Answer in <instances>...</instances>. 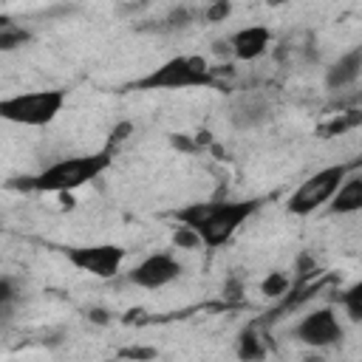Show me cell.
<instances>
[{
  "label": "cell",
  "instance_id": "obj_1",
  "mask_svg": "<svg viewBox=\"0 0 362 362\" xmlns=\"http://www.w3.org/2000/svg\"><path fill=\"white\" fill-rule=\"evenodd\" d=\"M260 201L249 198V201H198V204H187L181 209H175V221L195 229L204 240V246L218 249L226 240H232V235L243 226L246 218H252L257 212Z\"/></svg>",
  "mask_w": 362,
  "mask_h": 362
},
{
  "label": "cell",
  "instance_id": "obj_2",
  "mask_svg": "<svg viewBox=\"0 0 362 362\" xmlns=\"http://www.w3.org/2000/svg\"><path fill=\"white\" fill-rule=\"evenodd\" d=\"M113 164V150H99L90 156H74V158H59L42 173L31 175L34 192H74L88 181H96L107 167Z\"/></svg>",
  "mask_w": 362,
  "mask_h": 362
},
{
  "label": "cell",
  "instance_id": "obj_3",
  "mask_svg": "<svg viewBox=\"0 0 362 362\" xmlns=\"http://www.w3.org/2000/svg\"><path fill=\"white\" fill-rule=\"evenodd\" d=\"M130 88L136 90H184V88H212L221 90V85L209 74V62L198 54H178L153 68L150 74L139 76Z\"/></svg>",
  "mask_w": 362,
  "mask_h": 362
},
{
  "label": "cell",
  "instance_id": "obj_4",
  "mask_svg": "<svg viewBox=\"0 0 362 362\" xmlns=\"http://www.w3.org/2000/svg\"><path fill=\"white\" fill-rule=\"evenodd\" d=\"M356 164H359V161H354V164L339 161V164L322 167V170H317L314 175H308V178L286 198V212L305 218V215L317 212L322 204H331V198L339 192V187L345 184V178L351 175V170H354Z\"/></svg>",
  "mask_w": 362,
  "mask_h": 362
},
{
  "label": "cell",
  "instance_id": "obj_5",
  "mask_svg": "<svg viewBox=\"0 0 362 362\" xmlns=\"http://www.w3.org/2000/svg\"><path fill=\"white\" fill-rule=\"evenodd\" d=\"M65 107V90L48 88V90H28L17 96H6L0 102V116L14 124L25 127H42L57 119V113Z\"/></svg>",
  "mask_w": 362,
  "mask_h": 362
},
{
  "label": "cell",
  "instance_id": "obj_6",
  "mask_svg": "<svg viewBox=\"0 0 362 362\" xmlns=\"http://www.w3.org/2000/svg\"><path fill=\"white\" fill-rule=\"evenodd\" d=\"M68 263L90 277L110 280L122 272V263L127 257V249L119 243H88V246H68L62 249Z\"/></svg>",
  "mask_w": 362,
  "mask_h": 362
},
{
  "label": "cell",
  "instance_id": "obj_7",
  "mask_svg": "<svg viewBox=\"0 0 362 362\" xmlns=\"http://www.w3.org/2000/svg\"><path fill=\"white\" fill-rule=\"evenodd\" d=\"M274 116V99L263 88H243L229 102V124L235 130H257Z\"/></svg>",
  "mask_w": 362,
  "mask_h": 362
},
{
  "label": "cell",
  "instance_id": "obj_8",
  "mask_svg": "<svg viewBox=\"0 0 362 362\" xmlns=\"http://www.w3.org/2000/svg\"><path fill=\"white\" fill-rule=\"evenodd\" d=\"M342 337H345L342 322H339V317H337V311H334L331 305H322V308L308 311V314L294 325V339L303 342V345L311 348V351H322V348L339 345Z\"/></svg>",
  "mask_w": 362,
  "mask_h": 362
},
{
  "label": "cell",
  "instance_id": "obj_9",
  "mask_svg": "<svg viewBox=\"0 0 362 362\" xmlns=\"http://www.w3.org/2000/svg\"><path fill=\"white\" fill-rule=\"evenodd\" d=\"M184 274V263L175 260L170 252H156V255H147L141 263H136L130 272H127V280L139 288H164L170 286L173 280H178Z\"/></svg>",
  "mask_w": 362,
  "mask_h": 362
},
{
  "label": "cell",
  "instance_id": "obj_10",
  "mask_svg": "<svg viewBox=\"0 0 362 362\" xmlns=\"http://www.w3.org/2000/svg\"><path fill=\"white\" fill-rule=\"evenodd\" d=\"M272 28L269 25H243L238 28L232 37H229V45H232V57L238 62H255L260 59L269 45H272Z\"/></svg>",
  "mask_w": 362,
  "mask_h": 362
},
{
  "label": "cell",
  "instance_id": "obj_11",
  "mask_svg": "<svg viewBox=\"0 0 362 362\" xmlns=\"http://www.w3.org/2000/svg\"><path fill=\"white\" fill-rule=\"evenodd\" d=\"M359 76H362V45H356V48L339 54V57L325 68L322 82H325V88H328L331 93H339V90L354 88V85L359 82Z\"/></svg>",
  "mask_w": 362,
  "mask_h": 362
},
{
  "label": "cell",
  "instance_id": "obj_12",
  "mask_svg": "<svg viewBox=\"0 0 362 362\" xmlns=\"http://www.w3.org/2000/svg\"><path fill=\"white\" fill-rule=\"evenodd\" d=\"M331 215H354L362 212V175H348L339 192L328 204Z\"/></svg>",
  "mask_w": 362,
  "mask_h": 362
},
{
  "label": "cell",
  "instance_id": "obj_13",
  "mask_svg": "<svg viewBox=\"0 0 362 362\" xmlns=\"http://www.w3.org/2000/svg\"><path fill=\"white\" fill-rule=\"evenodd\" d=\"M235 354L240 362H263L269 348H266V334L257 325H246L238 339H235Z\"/></svg>",
  "mask_w": 362,
  "mask_h": 362
},
{
  "label": "cell",
  "instance_id": "obj_14",
  "mask_svg": "<svg viewBox=\"0 0 362 362\" xmlns=\"http://www.w3.org/2000/svg\"><path fill=\"white\" fill-rule=\"evenodd\" d=\"M356 127H362V107L359 105H348V107L331 113V119L322 122L317 133H320V139H334V136H345V133H351Z\"/></svg>",
  "mask_w": 362,
  "mask_h": 362
},
{
  "label": "cell",
  "instance_id": "obj_15",
  "mask_svg": "<svg viewBox=\"0 0 362 362\" xmlns=\"http://www.w3.org/2000/svg\"><path fill=\"white\" fill-rule=\"evenodd\" d=\"M28 40H31L28 28L11 23L8 17L0 20V51H6V54H8V51H17V48H23Z\"/></svg>",
  "mask_w": 362,
  "mask_h": 362
},
{
  "label": "cell",
  "instance_id": "obj_16",
  "mask_svg": "<svg viewBox=\"0 0 362 362\" xmlns=\"http://www.w3.org/2000/svg\"><path fill=\"white\" fill-rule=\"evenodd\" d=\"M288 291H291V277H288L286 272H280V269L269 272V274L260 280V294L269 297V300H283Z\"/></svg>",
  "mask_w": 362,
  "mask_h": 362
},
{
  "label": "cell",
  "instance_id": "obj_17",
  "mask_svg": "<svg viewBox=\"0 0 362 362\" xmlns=\"http://www.w3.org/2000/svg\"><path fill=\"white\" fill-rule=\"evenodd\" d=\"M337 300H339V305H342V311H345L348 320L362 322V280H356L348 288H342Z\"/></svg>",
  "mask_w": 362,
  "mask_h": 362
},
{
  "label": "cell",
  "instance_id": "obj_18",
  "mask_svg": "<svg viewBox=\"0 0 362 362\" xmlns=\"http://www.w3.org/2000/svg\"><path fill=\"white\" fill-rule=\"evenodd\" d=\"M195 20V11H192V6H173L170 11H167V17L156 25L158 31H184L189 23Z\"/></svg>",
  "mask_w": 362,
  "mask_h": 362
},
{
  "label": "cell",
  "instance_id": "obj_19",
  "mask_svg": "<svg viewBox=\"0 0 362 362\" xmlns=\"http://www.w3.org/2000/svg\"><path fill=\"white\" fill-rule=\"evenodd\" d=\"M173 246H175V249L195 252V249H201V246H204V240H201V235H198L195 229H189V226L178 223V226L173 229Z\"/></svg>",
  "mask_w": 362,
  "mask_h": 362
},
{
  "label": "cell",
  "instance_id": "obj_20",
  "mask_svg": "<svg viewBox=\"0 0 362 362\" xmlns=\"http://www.w3.org/2000/svg\"><path fill=\"white\" fill-rule=\"evenodd\" d=\"M232 17V3L229 0H212L201 8V20L204 23H226Z\"/></svg>",
  "mask_w": 362,
  "mask_h": 362
},
{
  "label": "cell",
  "instance_id": "obj_21",
  "mask_svg": "<svg viewBox=\"0 0 362 362\" xmlns=\"http://www.w3.org/2000/svg\"><path fill=\"white\" fill-rule=\"evenodd\" d=\"M221 297L226 303H240L243 300V277L240 274H229L221 286Z\"/></svg>",
  "mask_w": 362,
  "mask_h": 362
},
{
  "label": "cell",
  "instance_id": "obj_22",
  "mask_svg": "<svg viewBox=\"0 0 362 362\" xmlns=\"http://www.w3.org/2000/svg\"><path fill=\"white\" fill-rule=\"evenodd\" d=\"M170 144L178 153H198L201 150L198 141H195V136H189V133H170Z\"/></svg>",
  "mask_w": 362,
  "mask_h": 362
},
{
  "label": "cell",
  "instance_id": "obj_23",
  "mask_svg": "<svg viewBox=\"0 0 362 362\" xmlns=\"http://www.w3.org/2000/svg\"><path fill=\"white\" fill-rule=\"evenodd\" d=\"M133 136V122H119L113 130H110V139H107V150H116L122 141H127Z\"/></svg>",
  "mask_w": 362,
  "mask_h": 362
},
{
  "label": "cell",
  "instance_id": "obj_24",
  "mask_svg": "<svg viewBox=\"0 0 362 362\" xmlns=\"http://www.w3.org/2000/svg\"><path fill=\"white\" fill-rule=\"evenodd\" d=\"M294 272L305 280V277H314V274H320V269H317V260L308 255V252H303L300 257H297V263H294Z\"/></svg>",
  "mask_w": 362,
  "mask_h": 362
},
{
  "label": "cell",
  "instance_id": "obj_25",
  "mask_svg": "<svg viewBox=\"0 0 362 362\" xmlns=\"http://www.w3.org/2000/svg\"><path fill=\"white\" fill-rule=\"evenodd\" d=\"M0 305H17V286L11 277H0Z\"/></svg>",
  "mask_w": 362,
  "mask_h": 362
},
{
  "label": "cell",
  "instance_id": "obj_26",
  "mask_svg": "<svg viewBox=\"0 0 362 362\" xmlns=\"http://www.w3.org/2000/svg\"><path fill=\"white\" fill-rule=\"evenodd\" d=\"M85 317H88L93 325H107V322H110V311H107V308H99V305L88 308V311H85Z\"/></svg>",
  "mask_w": 362,
  "mask_h": 362
},
{
  "label": "cell",
  "instance_id": "obj_27",
  "mask_svg": "<svg viewBox=\"0 0 362 362\" xmlns=\"http://www.w3.org/2000/svg\"><path fill=\"white\" fill-rule=\"evenodd\" d=\"M122 356L136 359V362H147V359H153V356H156V351H153V348H124V351H122Z\"/></svg>",
  "mask_w": 362,
  "mask_h": 362
},
{
  "label": "cell",
  "instance_id": "obj_28",
  "mask_svg": "<svg viewBox=\"0 0 362 362\" xmlns=\"http://www.w3.org/2000/svg\"><path fill=\"white\" fill-rule=\"evenodd\" d=\"M212 51H215L221 59H223V57H232V45H229V37H226V40H215V42H212Z\"/></svg>",
  "mask_w": 362,
  "mask_h": 362
},
{
  "label": "cell",
  "instance_id": "obj_29",
  "mask_svg": "<svg viewBox=\"0 0 362 362\" xmlns=\"http://www.w3.org/2000/svg\"><path fill=\"white\" fill-rule=\"evenodd\" d=\"M303 362H325V359H322V356H320V354H317V351H314V354H308V356H305V359H303Z\"/></svg>",
  "mask_w": 362,
  "mask_h": 362
},
{
  "label": "cell",
  "instance_id": "obj_30",
  "mask_svg": "<svg viewBox=\"0 0 362 362\" xmlns=\"http://www.w3.org/2000/svg\"><path fill=\"white\" fill-rule=\"evenodd\" d=\"M354 105H359V107H362V93H359V96H354Z\"/></svg>",
  "mask_w": 362,
  "mask_h": 362
}]
</instances>
